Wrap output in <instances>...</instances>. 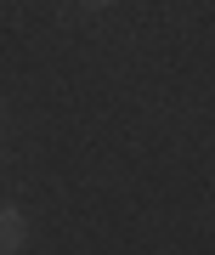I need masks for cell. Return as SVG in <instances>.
I'll list each match as a JSON object with an SVG mask.
<instances>
[{
    "mask_svg": "<svg viewBox=\"0 0 215 255\" xmlns=\"http://www.w3.org/2000/svg\"><path fill=\"white\" fill-rule=\"evenodd\" d=\"M23 238H28V227H23V210H11V204H0V255H11V250H23Z\"/></svg>",
    "mask_w": 215,
    "mask_h": 255,
    "instance_id": "6da1fadb",
    "label": "cell"
},
{
    "mask_svg": "<svg viewBox=\"0 0 215 255\" xmlns=\"http://www.w3.org/2000/svg\"><path fill=\"white\" fill-rule=\"evenodd\" d=\"M85 6H91V11H102V6H113V0H85Z\"/></svg>",
    "mask_w": 215,
    "mask_h": 255,
    "instance_id": "7a4b0ae2",
    "label": "cell"
}]
</instances>
